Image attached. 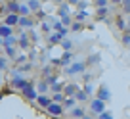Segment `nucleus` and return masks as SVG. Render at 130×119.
<instances>
[{
    "label": "nucleus",
    "instance_id": "nucleus-1",
    "mask_svg": "<svg viewBox=\"0 0 130 119\" xmlns=\"http://www.w3.org/2000/svg\"><path fill=\"white\" fill-rule=\"evenodd\" d=\"M90 110H92V113H98V115H102L103 111H105V102L100 98H94L92 104H90Z\"/></svg>",
    "mask_w": 130,
    "mask_h": 119
},
{
    "label": "nucleus",
    "instance_id": "nucleus-2",
    "mask_svg": "<svg viewBox=\"0 0 130 119\" xmlns=\"http://www.w3.org/2000/svg\"><path fill=\"white\" fill-rule=\"evenodd\" d=\"M21 92H23V96H25V98H27V100H37V98H38V92L35 90V88H32L31 85H29L27 88H23V90H21Z\"/></svg>",
    "mask_w": 130,
    "mask_h": 119
},
{
    "label": "nucleus",
    "instance_id": "nucleus-3",
    "mask_svg": "<svg viewBox=\"0 0 130 119\" xmlns=\"http://www.w3.org/2000/svg\"><path fill=\"white\" fill-rule=\"evenodd\" d=\"M32 25H35V21H32V17H31V16H21V17H19V27H23V29H31Z\"/></svg>",
    "mask_w": 130,
    "mask_h": 119
},
{
    "label": "nucleus",
    "instance_id": "nucleus-4",
    "mask_svg": "<svg viewBox=\"0 0 130 119\" xmlns=\"http://www.w3.org/2000/svg\"><path fill=\"white\" fill-rule=\"evenodd\" d=\"M12 85L15 86V88H19V90H23V88H27V86H29V83L25 81V79H21L19 75H15V77H13V81H12Z\"/></svg>",
    "mask_w": 130,
    "mask_h": 119
},
{
    "label": "nucleus",
    "instance_id": "nucleus-5",
    "mask_svg": "<svg viewBox=\"0 0 130 119\" xmlns=\"http://www.w3.org/2000/svg\"><path fill=\"white\" fill-rule=\"evenodd\" d=\"M46 110H48L50 115H61V113H63V108H61L59 104H56V102H52L48 108H46Z\"/></svg>",
    "mask_w": 130,
    "mask_h": 119
},
{
    "label": "nucleus",
    "instance_id": "nucleus-6",
    "mask_svg": "<svg viewBox=\"0 0 130 119\" xmlns=\"http://www.w3.org/2000/svg\"><path fill=\"white\" fill-rule=\"evenodd\" d=\"M4 23L10 25V27L19 25V16H17V14H8V16H6V19H4Z\"/></svg>",
    "mask_w": 130,
    "mask_h": 119
},
{
    "label": "nucleus",
    "instance_id": "nucleus-7",
    "mask_svg": "<svg viewBox=\"0 0 130 119\" xmlns=\"http://www.w3.org/2000/svg\"><path fill=\"white\" fill-rule=\"evenodd\" d=\"M12 35H13V29L12 27H10V25H0V37H2V38H8V37H12Z\"/></svg>",
    "mask_w": 130,
    "mask_h": 119
},
{
    "label": "nucleus",
    "instance_id": "nucleus-8",
    "mask_svg": "<svg viewBox=\"0 0 130 119\" xmlns=\"http://www.w3.org/2000/svg\"><path fill=\"white\" fill-rule=\"evenodd\" d=\"M63 90H65V94H67V96H71V98H73V96H77V92H78V86L71 83V85L63 86Z\"/></svg>",
    "mask_w": 130,
    "mask_h": 119
},
{
    "label": "nucleus",
    "instance_id": "nucleus-9",
    "mask_svg": "<svg viewBox=\"0 0 130 119\" xmlns=\"http://www.w3.org/2000/svg\"><path fill=\"white\" fill-rule=\"evenodd\" d=\"M19 8H21V4H17L15 0H8V12L10 14H19Z\"/></svg>",
    "mask_w": 130,
    "mask_h": 119
},
{
    "label": "nucleus",
    "instance_id": "nucleus-10",
    "mask_svg": "<svg viewBox=\"0 0 130 119\" xmlns=\"http://www.w3.org/2000/svg\"><path fill=\"white\" fill-rule=\"evenodd\" d=\"M109 90H107L105 86H102V88H98V98L100 100H103V102H105V100H109Z\"/></svg>",
    "mask_w": 130,
    "mask_h": 119
},
{
    "label": "nucleus",
    "instance_id": "nucleus-11",
    "mask_svg": "<svg viewBox=\"0 0 130 119\" xmlns=\"http://www.w3.org/2000/svg\"><path fill=\"white\" fill-rule=\"evenodd\" d=\"M84 63H75V65H71L69 69H67V73L69 75H73V73H78V71H84Z\"/></svg>",
    "mask_w": 130,
    "mask_h": 119
},
{
    "label": "nucleus",
    "instance_id": "nucleus-12",
    "mask_svg": "<svg viewBox=\"0 0 130 119\" xmlns=\"http://www.w3.org/2000/svg\"><path fill=\"white\" fill-rule=\"evenodd\" d=\"M37 102H38V106L48 108L50 104H52V100H50V98H46V96H38V98H37Z\"/></svg>",
    "mask_w": 130,
    "mask_h": 119
},
{
    "label": "nucleus",
    "instance_id": "nucleus-13",
    "mask_svg": "<svg viewBox=\"0 0 130 119\" xmlns=\"http://www.w3.org/2000/svg\"><path fill=\"white\" fill-rule=\"evenodd\" d=\"M59 60H61V65H67V63L73 62V54H71V52H65L63 58H59Z\"/></svg>",
    "mask_w": 130,
    "mask_h": 119
},
{
    "label": "nucleus",
    "instance_id": "nucleus-14",
    "mask_svg": "<svg viewBox=\"0 0 130 119\" xmlns=\"http://www.w3.org/2000/svg\"><path fill=\"white\" fill-rule=\"evenodd\" d=\"M71 115H73V117H84V110H82V108H75V110L71 111Z\"/></svg>",
    "mask_w": 130,
    "mask_h": 119
},
{
    "label": "nucleus",
    "instance_id": "nucleus-15",
    "mask_svg": "<svg viewBox=\"0 0 130 119\" xmlns=\"http://www.w3.org/2000/svg\"><path fill=\"white\" fill-rule=\"evenodd\" d=\"M29 8H31L32 10V12H35V10H38V8H40V2H38V0H29Z\"/></svg>",
    "mask_w": 130,
    "mask_h": 119
},
{
    "label": "nucleus",
    "instance_id": "nucleus-16",
    "mask_svg": "<svg viewBox=\"0 0 130 119\" xmlns=\"http://www.w3.org/2000/svg\"><path fill=\"white\" fill-rule=\"evenodd\" d=\"M75 98H77V100H82V102H86V98H88V94H86V90H78Z\"/></svg>",
    "mask_w": 130,
    "mask_h": 119
},
{
    "label": "nucleus",
    "instance_id": "nucleus-17",
    "mask_svg": "<svg viewBox=\"0 0 130 119\" xmlns=\"http://www.w3.org/2000/svg\"><path fill=\"white\" fill-rule=\"evenodd\" d=\"M107 16V8H98V19H105Z\"/></svg>",
    "mask_w": 130,
    "mask_h": 119
},
{
    "label": "nucleus",
    "instance_id": "nucleus-18",
    "mask_svg": "<svg viewBox=\"0 0 130 119\" xmlns=\"http://www.w3.org/2000/svg\"><path fill=\"white\" fill-rule=\"evenodd\" d=\"M61 37H63V35H59V33H54L52 37H50V42H52V44H56V42H59V41H61Z\"/></svg>",
    "mask_w": 130,
    "mask_h": 119
},
{
    "label": "nucleus",
    "instance_id": "nucleus-19",
    "mask_svg": "<svg viewBox=\"0 0 130 119\" xmlns=\"http://www.w3.org/2000/svg\"><path fill=\"white\" fill-rule=\"evenodd\" d=\"M19 46H23V48H27V46H29V38H27V35H21V38H19Z\"/></svg>",
    "mask_w": 130,
    "mask_h": 119
},
{
    "label": "nucleus",
    "instance_id": "nucleus-20",
    "mask_svg": "<svg viewBox=\"0 0 130 119\" xmlns=\"http://www.w3.org/2000/svg\"><path fill=\"white\" fill-rule=\"evenodd\" d=\"M80 29H82V21H75L71 25V31H80Z\"/></svg>",
    "mask_w": 130,
    "mask_h": 119
},
{
    "label": "nucleus",
    "instance_id": "nucleus-21",
    "mask_svg": "<svg viewBox=\"0 0 130 119\" xmlns=\"http://www.w3.org/2000/svg\"><path fill=\"white\" fill-rule=\"evenodd\" d=\"M121 6H122V10H124V14H130V0H124Z\"/></svg>",
    "mask_w": 130,
    "mask_h": 119
},
{
    "label": "nucleus",
    "instance_id": "nucleus-22",
    "mask_svg": "<svg viewBox=\"0 0 130 119\" xmlns=\"http://www.w3.org/2000/svg\"><path fill=\"white\" fill-rule=\"evenodd\" d=\"M13 44H15V38H13V37L4 38V46H13Z\"/></svg>",
    "mask_w": 130,
    "mask_h": 119
},
{
    "label": "nucleus",
    "instance_id": "nucleus-23",
    "mask_svg": "<svg viewBox=\"0 0 130 119\" xmlns=\"http://www.w3.org/2000/svg\"><path fill=\"white\" fill-rule=\"evenodd\" d=\"M94 4H96L98 8H105V6H107V0H94Z\"/></svg>",
    "mask_w": 130,
    "mask_h": 119
},
{
    "label": "nucleus",
    "instance_id": "nucleus-24",
    "mask_svg": "<svg viewBox=\"0 0 130 119\" xmlns=\"http://www.w3.org/2000/svg\"><path fill=\"white\" fill-rule=\"evenodd\" d=\"M75 100H77V98H67V100H65V108H73L75 106Z\"/></svg>",
    "mask_w": 130,
    "mask_h": 119
},
{
    "label": "nucleus",
    "instance_id": "nucleus-25",
    "mask_svg": "<svg viewBox=\"0 0 130 119\" xmlns=\"http://www.w3.org/2000/svg\"><path fill=\"white\" fill-rule=\"evenodd\" d=\"M61 23H63V25H73V19H71V16H65L63 19H61Z\"/></svg>",
    "mask_w": 130,
    "mask_h": 119
},
{
    "label": "nucleus",
    "instance_id": "nucleus-26",
    "mask_svg": "<svg viewBox=\"0 0 130 119\" xmlns=\"http://www.w3.org/2000/svg\"><path fill=\"white\" fill-rule=\"evenodd\" d=\"M61 46H63L65 50H71V46H73V44H71V41H63V42H61Z\"/></svg>",
    "mask_w": 130,
    "mask_h": 119
},
{
    "label": "nucleus",
    "instance_id": "nucleus-27",
    "mask_svg": "<svg viewBox=\"0 0 130 119\" xmlns=\"http://www.w3.org/2000/svg\"><path fill=\"white\" fill-rule=\"evenodd\" d=\"M86 16H88L86 12H80V14L77 16V21H82V19H86Z\"/></svg>",
    "mask_w": 130,
    "mask_h": 119
},
{
    "label": "nucleus",
    "instance_id": "nucleus-28",
    "mask_svg": "<svg viewBox=\"0 0 130 119\" xmlns=\"http://www.w3.org/2000/svg\"><path fill=\"white\" fill-rule=\"evenodd\" d=\"M117 25H119V27H121V29H126V25H124V21H122V19H121V17H117Z\"/></svg>",
    "mask_w": 130,
    "mask_h": 119
},
{
    "label": "nucleus",
    "instance_id": "nucleus-29",
    "mask_svg": "<svg viewBox=\"0 0 130 119\" xmlns=\"http://www.w3.org/2000/svg\"><path fill=\"white\" fill-rule=\"evenodd\" d=\"M100 119H113V115H111V113H105V111H103V113L100 115Z\"/></svg>",
    "mask_w": 130,
    "mask_h": 119
},
{
    "label": "nucleus",
    "instance_id": "nucleus-30",
    "mask_svg": "<svg viewBox=\"0 0 130 119\" xmlns=\"http://www.w3.org/2000/svg\"><path fill=\"white\" fill-rule=\"evenodd\" d=\"M77 6H78V8H80V10H86V2H82V0H80V2H78Z\"/></svg>",
    "mask_w": 130,
    "mask_h": 119
},
{
    "label": "nucleus",
    "instance_id": "nucleus-31",
    "mask_svg": "<svg viewBox=\"0 0 130 119\" xmlns=\"http://www.w3.org/2000/svg\"><path fill=\"white\" fill-rule=\"evenodd\" d=\"M78 2H80V0H67V4H69V6H73V4H78Z\"/></svg>",
    "mask_w": 130,
    "mask_h": 119
},
{
    "label": "nucleus",
    "instance_id": "nucleus-32",
    "mask_svg": "<svg viewBox=\"0 0 130 119\" xmlns=\"http://www.w3.org/2000/svg\"><path fill=\"white\" fill-rule=\"evenodd\" d=\"M109 2H113V4H122L124 0H109Z\"/></svg>",
    "mask_w": 130,
    "mask_h": 119
},
{
    "label": "nucleus",
    "instance_id": "nucleus-33",
    "mask_svg": "<svg viewBox=\"0 0 130 119\" xmlns=\"http://www.w3.org/2000/svg\"><path fill=\"white\" fill-rule=\"evenodd\" d=\"M54 2H56V4H59V6H61V4H63V2H67V0H54Z\"/></svg>",
    "mask_w": 130,
    "mask_h": 119
},
{
    "label": "nucleus",
    "instance_id": "nucleus-34",
    "mask_svg": "<svg viewBox=\"0 0 130 119\" xmlns=\"http://www.w3.org/2000/svg\"><path fill=\"white\" fill-rule=\"evenodd\" d=\"M82 119H92V117H90V115H84V117H82Z\"/></svg>",
    "mask_w": 130,
    "mask_h": 119
},
{
    "label": "nucleus",
    "instance_id": "nucleus-35",
    "mask_svg": "<svg viewBox=\"0 0 130 119\" xmlns=\"http://www.w3.org/2000/svg\"><path fill=\"white\" fill-rule=\"evenodd\" d=\"M0 44H4V38H2V37H0Z\"/></svg>",
    "mask_w": 130,
    "mask_h": 119
}]
</instances>
